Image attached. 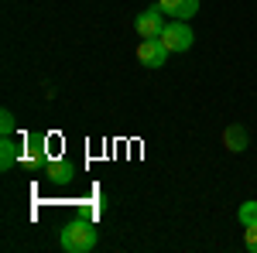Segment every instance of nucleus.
<instances>
[{
	"instance_id": "4",
	"label": "nucleus",
	"mask_w": 257,
	"mask_h": 253,
	"mask_svg": "<svg viewBox=\"0 0 257 253\" xmlns=\"http://www.w3.org/2000/svg\"><path fill=\"white\" fill-rule=\"evenodd\" d=\"M168 55H172V52L161 45V38H141V45H138V62L144 65V69H161Z\"/></svg>"
},
{
	"instance_id": "8",
	"label": "nucleus",
	"mask_w": 257,
	"mask_h": 253,
	"mask_svg": "<svg viewBox=\"0 0 257 253\" xmlns=\"http://www.w3.org/2000/svg\"><path fill=\"white\" fill-rule=\"evenodd\" d=\"M18 157H21V144L11 140V137H4V140H0V171H7Z\"/></svg>"
},
{
	"instance_id": "10",
	"label": "nucleus",
	"mask_w": 257,
	"mask_h": 253,
	"mask_svg": "<svg viewBox=\"0 0 257 253\" xmlns=\"http://www.w3.org/2000/svg\"><path fill=\"white\" fill-rule=\"evenodd\" d=\"M14 130H18V123H14V113H11V110H4V113H0V134L11 137Z\"/></svg>"
},
{
	"instance_id": "6",
	"label": "nucleus",
	"mask_w": 257,
	"mask_h": 253,
	"mask_svg": "<svg viewBox=\"0 0 257 253\" xmlns=\"http://www.w3.org/2000/svg\"><path fill=\"white\" fill-rule=\"evenodd\" d=\"M161 14H168V18L175 21H189L199 14V0H158Z\"/></svg>"
},
{
	"instance_id": "11",
	"label": "nucleus",
	"mask_w": 257,
	"mask_h": 253,
	"mask_svg": "<svg viewBox=\"0 0 257 253\" xmlns=\"http://www.w3.org/2000/svg\"><path fill=\"white\" fill-rule=\"evenodd\" d=\"M243 246H247L250 253H257V222L243 226Z\"/></svg>"
},
{
	"instance_id": "7",
	"label": "nucleus",
	"mask_w": 257,
	"mask_h": 253,
	"mask_svg": "<svg viewBox=\"0 0 257 253\" xmlns=\"http://www.w3.org/2000/svg\"><path fill=\"white\" fill-rule=\"evenodd\" d=\"M223 147H226V151H233V154L247 151V130H243L240 123L226 127V130H223Z\"/></svg>"
},
{
	"instance_id": "5",
	"label": "nucleus",
	"mask_w": 257,
	"mask_h": 253,
	"mask_svg": "<svg viewBox=\"0 0 257 253\" xmlns=\"http://www.w3.org/2000/svg\"><path fill=\"white\" fill-rule=\"evenodd\" d=\"M41 175L48 178V185H69L72 181V175H76V168L69 164V161H45L41 164Z\"/></svg>"
},
{
	"instance_id": "9",
	"label": "nucleus",
	"mask_w": 257,
	"mask_h": 253,
	"mask_svg": "<svg viewBox=\"0 0 257 253\" xmlns=\"http://www.w3.org/2000/svg\"><path fill=\"white\" fill-rule=\"evenodd\" d=\"M237 219H240V226H250V222H257V202H254V198H250V202H243V205H240Z\"/></svg>"
},
{
	"instance_id": "3",
	"label": "nucleus",
	"mask_w": 257,
	"mask_h": 253,
	"mask_svg": "<svg viewBox=\"0 0 257 253\" xmlns=\"http://www.w3.org/2000/svg\"><path fill=\"white\" fill-rule=\"evenodd\" d=\"M134 31H138V38H161V31H165V14H161V7H148V11H141L138 18H134Z\"/></svg>"
},
{
	"instance_id": "1",
	"label": "nucleus",
	"mask_w": 257,
	"mask_h": 253,
	"mask_svg": "<svg viewBox=\"0 0 257 253\" xmlns=\"http://www.w3.org/2000/svg\"><path fill=\"white\" fill-rule=\"evenodd\" d=\"M59 243L65 253H89L96 246V226L89 219H72V222L62 226Z\"/></svg>"
},
{
	"instance_id": "2",
	"label": "nucleus",
	"mask_w": 257,
	"mask_h": 253,
	"mask_svg": "<svg viewBox=\"0 0 257 253\" xmlns=\"http://www.w3.org/2000/svg\"><path fill=\"white\" fill-rule=\"evenodd\" d=\"M161 45H165L168 52H189V48L196 45V35H192L189 21H172V24H165Z\"/></svg>"
}]
</instances>
